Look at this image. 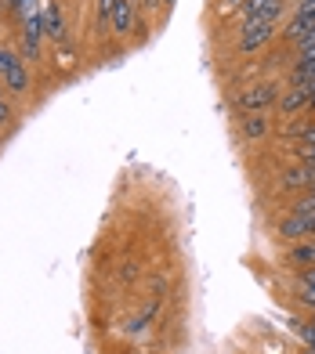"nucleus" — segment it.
<instances>
[{
	"label": "nucleus",
	"instance_id": "22",
	"mask_svg": "<svg viewBox=\"0 0 315 354\" xmlns=\"http://www.w3.org/2000/svg\"><path fill=\"white\" fill-rule=\"evenodd\" d=\"M301 58H315V47H305V51H297Z\"/></svg>",
	"mask_w": 315,
	"mask_h": 354
},
{
	"label": "nucleus",
	"instance_id": "19",
	"mask_svg": "<svg viewBox=\"0 0 315 354\" xmlns=\"http://www.w3.org/2000/svg\"><path fill=\"white\" fill-rule=\"evenodd\" d=\"M246 4H250V0H225L222 11H240V8H246Z\"/></svg>",
	"mask_w": 315,
	"mask_h": 354
},
{
	"label": "nucleus",
	"instance_id": "18",
	"mask_svg": "<svg viewBox=\"0 0 315 354\" xmlns=\"http://www.w3.org/2000/svg\"><path fill=\"white\" fill-rule=\"evenodd\" d=\"M8 123H11V105L0 98V127H8Z\"/></svg>",
	"mask_w": 315,
	"mask_h": 354
},
{
	"label": "nucleus",
	"instance_id": "3",
	"mask_svg": "<svg viewBox=\"0 0 315 354\" xmlns=\"http://www.w3.org/2000/svg\"><path fill=\"white\" fill-rule=\"evenodd\" d=\"M279 235L287 243H297L305 235H315V210H290V217L279 224Z\"/></svg>",
	"mask_w": 315,
	"mask_h": 354
},
{
	"label": "nucleus",
	"instance_id": "13",
	"mask_svg": "<svg viewBox=\"0 0 315 354\" xmlns=\"http://www.w3.org/2000/svg\"><path fill=\"white\" fill-rule=\"evenodd\" d=\"M294 329H297V336L305 340V347H312V351H315V322H301V318H294Z\"/></svg>",
	"mask_w": 315,
	"mask_h": 354
},
{
	"label": "nucleus",
	"instance_id": "23",
	"mask_svg": "<svg viewBox=\"0 0 315 354\" xmlns=\"http://www.w3.org/2000/svg\"><path fill=\"white\" fill-rule=\"evenodd\" d=\"M160 4H174V0H160Z\"/></svg>",
	"mask_w": 315,
	"mask_h": 354
},
{
	"label": "nucleus",
	"instance_id": "6",
	"mask_svg": "<svg viewBox=\"0 0 315 354\" xmlns=\"http://www.w3.org/2000/svg\"><path fill=\"white\" fill-rule=\"evenodd\" d=\"M109 22H113V33L116 37H131L134 33V22H138V0H116Z\"/></svg>",
	"mask_w": 315,
	"mask_h": 354
},
{
	"label": "nucleus",
	"instance_id": "17",
	"mask_svg": "<svg viewBox=\"0 0 315 354\" xmlns=\"http://www.w3.org/2000/svg\"><path fill=\"white\" fill-rule=\"evenodd\" d=\"M58 66H62V69H73V66H76V55H73V51H62V55H58Z\"/></svg>",
	"mask_w": 315,
	"mask_h": 354
},
{
	"label": "nucleus",
	"instance_id": "11",
	"mask_svg": "<svg viewBox=\"0 0 315 354\" xmlns=\"http://www.w3.org/2000/svg\"><path fill=\"white\" fill-rule=\"evenodd\" d=\"M287 261H290L294 268H315V239H312V243L294 246V250L287 253Z\"/></svg>",
	"mask_w": 315,
	"mask_h": 354
},
{
	"label": "nucleus",
	"instance_id": "12",
	"mask_svg": "<svg viewBox=\"0 0 315 354\" xmlns=\"http://www.w3.org/2000/svg\"><path fill=\"white\" fill-rule=\"evenodd\" d=\"M269 134V120H264V112H250V116L243 120V138H264Z\"/></svg>",
	"mask_w": 315,
	"mask_h": 354
},
{
	"label": "nucleus",
	"instance_id": "8",
	"mask_svg": "<svg viewBox=\"0 0 315 354\" xmlns=\"http://www.w3.org/2000/svg\"><path fill=\"white\" fill-rule=\"evenodd\" d=\"M279 188H287V192L315 188V167H312V163H301L297 170H287V174L279 177Z\"/></svg>",
	"mask_w": 315,
	"mask_h": 354
},
{
	"label": "nucleus",
	"instance_id": "5",
	"mask_svg": "<svg viewBox=\"0 0 315 354\" xmlns=\"http://www.w3.org/2000/svg\"><path fill=\"white\" fill-rule=\"evenodd\" d=\"M312 29H315V0H301V4H294V19L287 22V37L305 40Z\"/></svg>",
	"mask_w": 315,
	"mask_h": 354
},
{
	"label": "nucleus",
	"instance_id": "1",
	"mask_svg": "<svg viewBox=\"0 0 315 354\" xmlns=\"http://www.w3.org/2000/svg\"><path fill=\"white\" fill-rule=\"evenodd\" d=\"M0 80L8 84V91L15 94H26L29 91V69H26V58L0 47Z\"/></svg>",
	"mask_w": 315,
	"mask_h": 354
},
{
	"label": "nucleus",
	"instance_id": "24",
	"mask_svg": "<svg viewBox=\"0 0 315 354\" xmlns=\"http://www.w3.org/2000/svg\"><path fill=\"white\" fill-rule=\"evenodd\" d=\"M305 354H315V351H312V347H305Z\"/></svg>",
	"mask_w": 315,
	"mask_h": 354
},
{
	"label": "nucleus",
	"instance_id": "20",
	"mask_svg": "<svg viewBox=\"0 0 315 354\" xmlns=\"http://www.w3.org/2000/svg\"><path fill=\"white\" fill-rule=\"evenodd\" d=\"M305 47H315V29H312L305 40H297V51H305Z\"/></svg>",
	"mask_w": 315,
	"mask_h": 354
},
{
	"label": "nucleus",
	"instance_id": "26",
	"mask_svg": "<svg viewBox=\"0 0 315 354\" xmlns=\"http://www.w3.org/2000/svg\"><path fill=\"white\" fill-rule=\"evenodd\" d=\"M312 239H315V235H312Z\"/></svg>",
	"mask_w": 315,
	"mask_h": 354
},
{
	"label": "nucleus",
	"instance_id": "4",
	"mask_svg": "<svg viewBox=\"0 0 315 354\" xmlns=\"http://www.w3.org/2000/svg\"><path fill=\"white\" fill-rule=\"evenodd\" d=\"M276 33V22H243V33H240V51L243 55H254L258 47H264Z\"/></svg>",
	"mask_w": 315,
	"mask_h": 354
},
{
	"label": "nucleus",
	"instance_id": "9",
	"mask_svg": "<svg viewBox=\"0 0 315 354\" xmlns=\"http://www.w3.org/2000/svg\"><path fill=\"white\" fill-rule=\"evenodd\" d=\"M51 4L55 0H47V8H44V37L55 44H66V22H62V11Z\"/></svg>",
	"mask_w": 315,
	"mask_h": 354
},
{
	"label": "nucleus",
	"instance_id": "14",
	"mask_svg": "<svg viewBox=\"0 0 315 354\" xmlns=\"http://www.w3.org/2000/svg\"><path fill=\"white\" fill-rule=\"evenodd\" d=\"M297 300H301V304H308V308L315 311V282H308V279H301V282H297Z\"/></svg>",
	"mask_w": 315,
	"mask_h": 354
},
{
	"label": "nucleus",
	"instance_id": "16",
	"mask_svg": "<svg viewBox=\"0 0 315 354\" xmlns=\"http://www.w3.org/2000/svg\"><path fill=\"white\" fill-rule=\"evenodd\" d=\"M113 8H116V0H98V19H102V22H109Z\"/></svg>",
	"mask_w": 315,
	"mask_h": 354
},
{
	"label": "nucleus",
	"instance_id": "2",
	"mask_svg": "<svg viewBox=\"0 0 315 354\" xmlns=\"http://www.w3.org/2000/svg\"><path fill=\"white\" fill-rule=\"evenodd\" d=\"M276 102H279V87L276 84H258V87H246L240 94V109L246 112V116H250V112H264Z\"/></svg>",
	"mask_w": 315,
	"mask_h": 354
},
{
	"label": "nucleus",
	"instance_id": "10",
	"mask_svg": "<svg viewBox=\"0 0 315 354\" xmlns=\"http://www.w3.org/2000/svg\"><path fill=\"white\" fill-rule=\"evenodd\" d=\"M308 102H312V91H308V87H290V91L279 98V109H282V112H297V109H305Z\"/></svg>",
	"mask_w": 315,
	"mask_h": 354
},
{
	"label": "nucleus",
	"instance_id": "21",
	"mask_svg": "<svg viewBox=\"0 0 315 354\" xmlns=\"http://www.w3.org/2000/svg\"><path fill=\"white\" fill-rule=\"evenodd\" d=\"M134 275H138V268H134V261H127V268H123V279H127V282H131Z\"/></svg>",
	"mask_w": 315,
	"mask_h": 354
},
{
	"label": "nucleus",
	"instance_id": "25",
	"mask_svg": "<svg viewBox=\"0 0 315 354\" xmlns=\"http://www.w3.org/2000/svg\"><path fill=\"white\" fill-rule=\"evenodd\" d=\"M297 4H301V0H297Z\"/></svg>",
	"mask_w": 315,
	"mask_h": 354
},
{
	"label": "nucleus",
	"instance_id": "15",
	"mask_svg": "<svg viewBox=\"0 0 315 354\" xmlns=\"http://www.w3.org/2000/svg\"><path fill=\"white\" fill-rule=\"evenodd\" d=\"M297 145H301V149H315V123L308 127V131H301V138H297Z\"/></svg>",
	"mask_w": 315,
	"mask_h": 354
},
{
	"label": "nucleus",
	"instance_id": "7",
	"mask_svg": "<svg viewBox=\"0 0 315 354\" xmlns=\"http://www.w3.org/2000/svg\"><path fill=\"white\" fill-rule=\"evenodd\" d=\"M287 0H250L243 8V22H276Z\"/></svg>",
	"mask_w": 315,
	"mask_h": 354
}]
</instances>
